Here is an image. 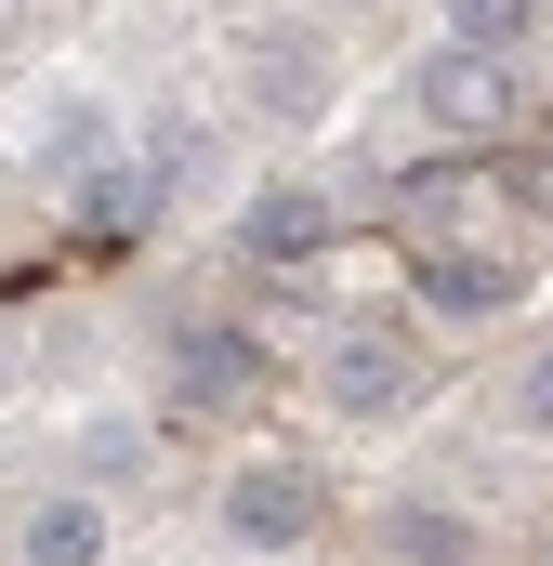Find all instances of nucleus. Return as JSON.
Returning a JSON list of instances; mask_svg holds the SVG:
<instances>
[{"mask_svg":"<svg viewBox=\"0 0 553 566\" xmlns=\"http://www.w3.org/2000/svg\"><path fill=\"white\" fill-rule=\"evenodd\" d=\"M409 106H421V133L435 145H514L528 133V80H514V53H474V40H435L409 66Z\"/></svg>","mask_w":553,"mask_h":566,"instance_id":"f257e3e1","label":"nucleus"},{"mask_svg":"<svg viewBox=\"0 0 553 566\" xmlns=\"http://www.w3.org/2000/svg\"><path fill=\"white\" fill-rule=\"evenodd\" d=\"M211 514H225V541H238V554H303V541L330 527V474H316L303 448H251V461L225 474V501H211Z\"/></svg>","mask_w":553,"mask_h":566,"instance_id":"f03ea898","label":"nucleus"},{"mask_svg":"<svg viewBox=\"0 0 553 566\" xmlns=\"http://www.w3.org/2000/svg\"><path fill=\"white\" fill-rule=\"evenodd\" d=\"M158 396H171L185 422H225V409L264 396V343H251L238 316H185V329L158 343Z\"/></svg>","mask_w":553,"mask_h":566,"instance_id":"7ed1b4c3","label":"nucleus"},{"mask_svg":"<svg viewBox=\"0 0 553 566\" xmlns=\"http://www.w3.org/2000/svg\"><path fill=\"white\" fill-rule=\"evenodd\" d=\"M316 409L330 422H409L421 409V343L409 329H343L316 356Z\"/></svg>","mask_w":553,"mask_h":566,"instance_id":"20e7f679","label":"nucleus"},{"mask_svg":"<svg viewBox=\"0 0 553 566\" xmlns=\"http://www.w3.org/2000/svg\"><path fill=\"white\" fill-rule=\"evenodd\" d=\"M409 290H421V329H488V316H514L528 303V264L514 251H409Z\"/></svg>","mask_w":553,"mask_h":566,"instance_id":"39448f33","label":"nucleus"},{"mask_svg":"<svg viewBox=\"0 0 553 566\" xmlns=\"http://www.w3.org/2000/svg\"><path fill=\"white\" fill-rule=\"evenodd\" d=\"M330 238H343V198H330V185H264V198L238 211V251H251V264H276V277L330 264Z\"/></svg>","mask_w":553,"mask_h":566,"instance_id":"423d86ee","label":"nucleus"},{"mask_svg":"<svg viewBox=\"0 0 553 566\" xmlns=\"http://www.w3.org/2000/svg\"><path fill=\"white\" fill-rule=\"evenodd\" d=\"M369 541H383V566H474V514L435 501V488H396Z\"/></svg>","mask_w":553,"mask_h":566,"instance_id":"0eeeda50","label":"nucleus"},{"mask_svg":"<svg viewBox=\"0 0 553 566\" xmlns=\"http://www.w3.org/2000/svg\"><path fill=\"white\" fill-rule=\"evenodd\" d=\"M474 185H488V158H474V145H461V158L396 171V238H409V251H448V224L474 211Z\"/></svg>","mask_w":553,"mask_h":566,"instance_id":"6e6552de","label":"nucleus"},{"mask_svg":"<svg viewBox=\"0 0 553 566\" xmlns=\"http://www.w3.org/2000/svg\"><path fill=\"white\" fill-rule=\"evenodd\" d=\"M13 566H106V501H93V488H53V501H27Z\"/></svg>","mask_w":553,"mask_h":566,"instance_id":"1a4fd4ad","label":"nucleus"},{"mask_svg":"<svg viewBox=\"0 0 553 566\" xmlns=\"http://www.w3.org/2000/svg\"><path fill=\"white\" fill-rule=\"evenodd\" d=\"M145 211H158V171H145V158H106L93 185H66V224H80V238H133Z\"/></svg>","mask_w":553,"mask_h":566,"instance_id":"9d476101","label":"nucleus"},{"mask_svg":"<svg viewBox=\"0 0 553 566\" xmlns=\"http://www.w3.org/2000/svg\"><path fill=\"white\" fill-rule=\"evenodd\" d=\"M106 158H119V133H106V106H53V133H40V171H53V185H93Z\"/></svg>","mask_w":553,"mask_h":566,"instance_id":"9b49d317","label":"nucleus"},{"mask_svg":"<svg viewBox=\"0 0 553 566\" xmlns=\"http://www.w3.org/2000/svg\"><path fill=\"white\" fill-rule=\"evenodd\" d=\"M448 40H474V53H528V40H541V0H448Z\"/></svg>","mask_w":553,"mask_h":566,"instance_id":"f8f14e48","label":"nucleus"},{"mask_svg":"<svg viewBox=\"0 0 553 566\" xmlns=\"http://www.w3.org/2000/svg\"><path fill=\"white\" fill-rule=\"evenodd\" d=\"M514 422H528V434H541V448H553V343H541V356H528V369H514Z\"/></svg>","mask_w":553,"mask_h":566,"instance_id":"ddd939ff","label":"nucleus"},{"mask_svg":"<svg viewBox=\"0 0 553 566\" xmlns=\"http://www.w3.org/2000/svg\"><path fill=\"white\" fill-rule=\"evenodd\" d=\"M514 198H528V211L553 224V158H528V171H514Z\"/></svg>","mask_w":553,"mask_h":566,"instance_id":"4468645a","label":"nucleus"},{"mask_svg":"<svg viewBox=\"0 0 553 566\" xmlns=\"http://www.w3.org/2000/svg\"><path fill=\"white\" fill-rule=\"evenodd\" d=\"M0 382H13V343H0Z\"/></svg>","mask_w":553,"mask_h":566,"instance_id":"2eb2a0df","label":"nucleus"}]
</instances>
